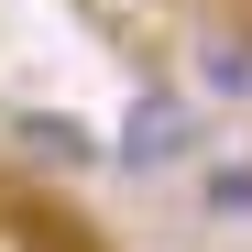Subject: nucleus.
<instances>
[{
    "label": "nucleus",
    "instance_id": "nucleus-2",
    "mask_svg": "<svg viewBox=\"0 0 252 252\" xmlns=\"http://www.w3.org/2000/svg\"><path fill=\"white\" fill-rule=\"evenodd\" d=\"M0 143H11L22 164H44V176H99L110 164V132H88V121H66V110H11Z\"/></svg>",
    "mask_w": 252,
    "mask_h": 252
},
{
    "label": "nucleus",
    "instance_id": "nucleus-3",
    "mask_svg": "<svg viewBox=\"0 0 252 252\" xmlns=\"http://www.w3.org/2000/svg\"><path fill=\"white\" fill-rule=\"evenodd\" d=\"M197 77H208L220 99H252V33H230V22H220V33H208V66H197Z\"/></svg>",
    "mask_w": 252,
    "mask_h": 252
},
{
    "label": "nucleus",
    "instance_id": "nucleus-1",
    "mask_svg": "<svg viewBox=\"0 0 252 252\" xmlns=\"http://www.w3.org/2000/svg\"><path fill=\"white\" fill-rule=\"evenodd\" d=\"M187 154H197V99L187 88H143L132 110H121V132H110V164H121V176H176Z\"/></svg>",
    "mask_w": 252,
    "mask_h": 252
}]
</instances>
